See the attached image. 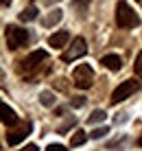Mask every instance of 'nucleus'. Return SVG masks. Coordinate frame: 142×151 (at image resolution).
<instances>
[{"instance_id":"1","label":"nucleus","mask_w":142,"mask_h":151,"mask_svg":"<svg viewBox=\"0 0 142 151\" xmlns=\"http://www.w3.org/2000/svg\"><path fill=\"white\" fill-rule=\"evenodd\" d=\"M116 24L120 29H133V27L140 24L138 13H136L125 0H118V4H116Z\"/></svg>"},{"instance_id":"2","label":"nucleus","mask_w":142,"mask_h":151,"mask_svg":"<svg viewBox=\"0 0 142 151\" xmlns=\"http://www.w3.org/2000/svg\"><path fill=\"white\" fill-rule=\"evenodd\" d=\"M4 33H7V44H9V48H11V50L20 48V46H24V44H29V40H31L29 31H24L20 27H13V24L4 29Z\"/></svg>"},{"instance_id":"3","label":"nucleus","mask_w":142,"mask_h":151,"mask_svg":"<svg viewBox=\"0 0 142 151\" xmlns=\"http://www.w3.org/2000/svg\"><path fill=\"white\" fill-rule=\"evenodd\" d=\"M75 83L79 90H87V88H92V81H94V70L90 64H81L75 68Z\"/></svg>"},{"instance_id":"4","label":"nucleus","mask_w":142,"mask_h":151,"mask_svg":"<svg viewBox=\"0 0 142 151\" xmlns=\"http://www.w3.org/2000/svg\"><path fill=\"white\" fill-rule=\"evenodd\" d=\"M138 88H140V83L138 81H133V79H127V81H123L120 86L114 90V94H112V101L114 103H120V101H125L127 96H131L133 92H138Z\"/></svg>"},{"instance_id":"5","label":"nucleus","mask_w":142,"mask_h":151,"mask_svg":"<svg viewBox=\"0 0 142 151\" xmlns=\"http://www.w3.org/2000/svg\"><path fill=\"white\" fill-rule=\"evenodd\" d=\"M31 132H33V125H31V121H24L18 129H11V132L7 134V142L11 145V147H15V145H20Z\"/></svg>"},{"instance_id":"6","label":"nucleus","mask_w":142,"mask_h":151,"mask_svg":"<svg viewBox=\"0 0 142 151\" xmlns=\"http://www.w3.org/2000/svg\"><path fill=\"white\" fill-rule=\"evenodd\" d=\"M87 53V44H85V40L83 37H77V40H72V44H70V48L64 53V61H75L77 57H83Z\"/></svg>"},{"instance_id":"7","label":"nucleus","mask_w":142,"mask_h":151,"mask_svg":"<svg viewBox=\"0 0 142 151\" xmlns=\"http://www.w3.org/2000/svg\"><path fill=\"white\" fill-rule=\"evenodd\" d=\"M46 55H48L46 50H33V53H31V55H29V57H26V59L22 61V66L31 70V68H35L37 64H42V61L46 59Z\"/></svg>"},{"instance_id":"8","label":"nucleus","mask_w":142,"mask_h":151,"mask_svg":"<svg viewBox=\"0 0 142 151\" xmlns=\"http://www.w3.org/2000/svg\"><path fill=\"white\" fill-rule=\"evenodd\" d=\"M61 18H64V13H61L59 9H52L50 13H46L44 18H42V27H44V29H50V27H55V24H59Z\"/></svg>"},{"instance_id":"9","label":"nucleus","mask_w":142,"mask_h":151,"mask_svg":"<svg viewBox=\"0 0 142 151\" xmlns=\"http://www.w3.org/2000/svg\"><path fill=\"white\" fill-rule=\"evenodd\" d=\"M0 110H2V123H4V125L13 127V125H18V123H20V121H18V114H15L11 107L7 105V103H2V105H0Z\"/></svg>"},{"instance_id":"10","label":"nucleus","mask_w":142,"mask_h":151,"mask_svg":"<svg viewBox=\"0 0 142 151\" xmlns=\"http://www.w3.org/2000/svg\"><path fill=\"white\" fill-rule=\"evenodd\" d=\"M68 40H70V33H68V31H59V33L50 35L48 44L52 46V48H61V46H64V44H66Z\"/></svg>"},{"instance_id":"11","label":"nucleus","mask_w":142,"mask_h":151,"mask_svg":"<svg viewBox=\"0 0 142 151\" xmlns=\"http://www.w3.org/2000/svg\"><path fill=\"white\" fill-rule=\"evenodd\" d=\"M101 64L105 66V68H109V70H120L123 61H120V57H116V55H105L101 59Z\"/></svg>"},{"instance_id":"12","label":"nucleus","mask_w":142,"mask_h":151,"mask_svg":"<svg viewBox=\"0 0 142 151\" xmlns=\"http://www.w3.org/2000/svg\"><path fill=\"white\" fill-rule=\"evenodd\" d=\"M39 103H42L44 107H52V105H55V94H52L50 90H44V92L39 94Z\"/></svg>"},{"instance_id":"13","label":"nucleus","mask_w":142,"mask_h":151,"mask_svg":"<svg viewBox=\"0 0 142 151\" xmlns=\"http://www.w3.org/2000/svg\"><path fill=\"white\" fill-rule=\"evenodd\" d=\"M37 18V9L35 7H26L22 13H20V20H22V22H33V20Z\"/></svg>"},{"instance_id":"14","label":"nucleus","mask_w":142,"mask_h":151,"mask_svg":"<svg viewBox=\"0 0 142 151\" xmlns=\"http://www.w3.org/2000/svg\"><path fill=\"white\" fill-rule=\"evenodd\" d=\"M101 121H105V110H94L90 116H87V123L90 125H98Z\"/></svg>"},{"instance_id":"15","label":"nucleus","mask_w":142,"mask_h":151,"mask_svg":"<svg viewBox=\"0 0 142 151\" xmlns=\"http://www.w3.org/2000/svg\"><path fill=\"white\" fill-rule=\"evenodd\" d=\"M75 125H77V118H75V116H68V118H66V123H61L59 127H57V134H66L68 129H72Z\"/></svg>"},{"instance_id":"16","label":"nucleus","mask_w":142,"mask_h":151,"mask_svg":"<svg viewBox=\"0 0 142 151\" xmlns=\"http://www.w3.org/2000/svg\"><path fill=\"white\" fill-rule=\"evenodd\" d=\"M85 140H87V136L83 134V129H79V132H75V136H72L70 145H72V147H79V145H83Z\"/></svg>"},{"instance_id":"17","label":"nucleus","mask_w":142,"mask_h":151,"mask_svg":"<svg viewBox=\"0 0 142 151\" xmlns=\"http://www.w3.org/2000/svg\"><path fill=\"white\" fill-rule=\"evenodd\" d=\"M127 136H120V140H109L107 142V147L109 149H120V147H125V145H127V140H125Z\"/></svg>"},{"instance_id":"18","label":"nucleus","mask_w":142,"mask_h":151,"mask_svg":"<svg viewBox=\"0 0 142 151\" xmlns=\"http://www.w3.org/2000/svg\"><path fill=\"white\" fill-rule=\"evenodd\" d=\"M107 132H109V129L107 127H96V129H94V132L90 134V138H103V136H107Z\"/></svg>"},{"instance_id":"19","label":"nucleus","mask_w":142,"mask_h":151,"mask_svg":"<svg viewBox=\"0 0 142 151\" xmlns=\"http://www.w3.org/2000/svg\"><path fill=\"white\" fill-rule=\"evenodd\" d=\"M72 107H83V105H85V103H87V99L85 96H72Z\"/></svg>"},{"instance_id":"20","label":"nucleus","mask_w":142,"mask_h":151,"mask_svg":"<svg viewBox=\"0 0 142 151\" xmlns=\"http://www.w3.org/2000/svg\"><path fill=\"white\" fill-rule=\"evenodd\" d=\"M133 70H136V75L142 77V53L136 57V64H133Z\"/></svg>"},{"instance_id":"21","label":"nucleus","mask_w":142,"mask_h":151,"mask_svg":"<svg viewBox=\"0 0 142 151\" xmlns=\"http://www.w3.org/2000/svg\"><path fill=\"white\" fill-rule=\"evenodd\" d=\"M127 118H129L127 112H118L116 116H114V121H116V123H127Z\"/></svg>"},{"instance_id":"22","label":"nucleus","mask_w":142,"mask_h":151,"mask_svg":"<svg viewBox=\"0 0 142 151\" xmlns=\"http://www.w3.org/2000/svg\"><path fill=\"white\" fill-rule=\"evenodd\" d=\"M46 151H68L64 145H48V147H46Z\"/></svg>"},{"instance_id":"23","label":"nucleus","mask_w":142,"mask_h":151,"mask_svg":"<svg viewBox=\"0 0 142 151\" xmlns=\"http://www.w3.org/2000/svg\"><path fill=\"white\" fill-rule=\"evenodd\" d=\"M72 7H75V9H81V11H83V13H85V11H87V2H85V0H83V2H79V0H77V2H75V4H72Z\"/></svg>"},{"instance_id":"24","label":"nucleus","mask_w":142,"mask_h":151,"mask_svg":"<svg viewBox=\"0 0 142 151\" xmlns=\"http://www.w3.org/2000/svg\"><path fill=\"white\" fill-rule=\"evenodd\" d=\"M55 86H57V90H66L68 83H66V79H57V81H55Z\"/></svg>"},{"instance_id":"25","label":"nucleus","mask_w":142,"mask_h":151,"mask_svg":"<svg viewBox=\"0 0 142 151\" xmlns=\"http://www.w3.org/2000/svg\"><path fill=\"white\" fill-rule=\"evenodd\" d=\"M22 151H39V149H37V145H26Z\"/></svg>"},{"instance_id":"26","label":"nucleus","mask_w":142,"mask_h":151,"mask_svg":"<svg viewBox=\"0 0 142 151\" xmlns=\"http://www.w3.org/2000/svg\"><path fill=\"white\" fill-rule=\"evenodd\" d=\"M57 2H59V0H44L46 7H52V4H57Z\"/></svg>"},{"instance_id":"27","label":"nucleus","mask_w":142,"mask_h":151,"mask_svg":"<svg viewBox=\"0 0 142 151\" xmlns=\"http://www.w3.org/2000/svg\"><path fill=\"white\" fill-rule=\"evenodd\" d=\"M9 2H11V0H2V4H4V7H7V4H9Z\"/></svg>"},{"instance_id":"28","label":"nucleus","mask_w":142,"mask_h":151,"mask_svg":"<svg viewBox=\"0 0 142 151\" xmlns=\"http://www.w3.org/2000/svg\"><path fill=\"white\" fill-rule=\"evenodd\" d=\"M138 145H140V147H142V136H140V138H138Z\"/></svg>"}]
</instances>
